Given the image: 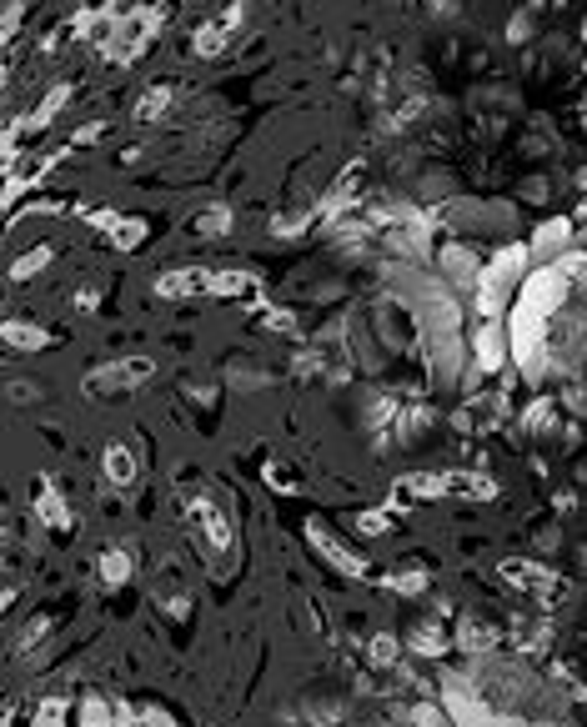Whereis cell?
<instances>
[{"instance_id": "obj_40", "label": "cell", "mask_w": 587, "mask_h": 727, "mask_svg": "<svg viewBox=\"0 0 587 727\" xmlns=\"http://www.w3.org/2000/svg\"><path fill=\"white\" fill-rule=\"evenodd\" d=\"M577 562H582V572H587V547H582V552H577Z\"/></svg>"}, {"instance_id": "obj_22", "label": "cell", "mask_w": 587, "mask_h": 727, "mask_svg": "<svg viewBox=\"0 0 587 727\" xmlns=\"http://www.w3.org/2000/svg\"><path fill=\"white\" fill-rule=\"evenodd\" d=\"M66 101H71V86H66V81H61V86H51V91H46V101L36 106V116H31L26 126H31V131H36V126H51V121H56V111H61Z\"/></svg>"}, {"instance_id": "obj_12", "label": "cell", "mask_w": 587, "mask_h": 727, "mask_svg": "<svg viewBox=\"0 0 587 727\" xmlns=\"http://www.w3.org/2000/svg\"><path fill=\"white\" fill-rule=\"evenodd\" d=\"M0 341H6L11 351H41V346H51V331L36 326V321L6 316V321H0Z\"/></svg>"}, {"instance_id": "obj_9", "label": "cell", "mask_w": 587, "mask_h": 727, "mask_svg": "<svg viewBox=\"0 0 587 727\" xmlns=\"http://www.w3.org/2000/svg\"><path fill=\"white\" fill-rule=\"evenodd\" d=\"M432 427H437V412H432L427 402H407L402 417L392 422V442H397V447H417V442H427Z\"/></svg>"}, {"instance_id": "obj_13", "label": "cell", "mask_w": 587, "mask_h": 727, "mask_svg": "<svg viewBox=\"0 0 587 727\" xmlns=\"http://www.w3.org/2000/svg\"><path fill=\"white\" fill-rule=\"evenodd\" d=\"M557 407H562V402L542 392V397H532V402L522 407V417H517V427H522L527 437H547V432H557Z\"/></svg>"}, {"instance_id": "obj_36", "label": "cell", "mask_w": 587, "mask_h": 727, "mask_svg": "<svg viewBox=\"0 0 587 727\" xmlns=\"http://www.w3.org/2000/svg\"><path fill=\"white\" fill-rule=\"evenodd\" d=\"M557 542H562L557 527H542V532H537V552H547V547H557Z\"/></svg>"}, {"instance_id": "obj_26", "label": "cell", "mask_w": 587, "mask_h": 727, "mask_svg": "<svg viewBox=\"0 0 587 727\" xmlns=\"http://www.w3.org/2000/svg\"><path fill=\"white\" fill-rule=\"evenodd\" d=\"M246 286H251L246 271H206V291H216V296H241Z\"/></svg>"}, {"instance_id": "obj_8", "label": "cell", "mask_w": 587, "mask_h": 727, "mask_svg": "<svg viewBox=\"0 0 587 727\" xmlns=\"http://www.w3.org/2000/svg\"><path fill=\"white\" fill-rule=\"evenodd\" d=\"M397 417H402L397 392H387V387H367V392H362V427H367V432H392Z\"/></svg>"}, {"instance_id": "obj_4", "label": "cell", "mask_w": 587, "mask_h": 727, "mask_svg": "<svg viewBox=\"0 0 587 727\" xmlns=\"http://www.w3.org/2000/svg\"><path fill=\"white\" fill-rule=\"evenodd\" d=\"M156 367L146 356H126V361H106V367H96V372H86V392L91 397H116V392H126V387H136V382H146Z\"/></svg>"}, {"instance_id": "obj_17", "label": "cell", "mask_w": 587, "mask_h": 727, "mask_svg": "<svg viewBox=\"0 0 587 727\" xmlns=\"http://www.w3.org/2000/svg\"><path fill=\"white\" fill-rule=\"evenodd\" d=\"M427 582H432V577H427V567H422V562H402V567L387 577V587H392V592H402V597L427 592Z\"/></svg>"}, {"instance_id": "obj_19", "label": "cell", "mask_w": 587, "mask_h": 727, "mask_svg": "<svg viewBox=\"0 0 587 727\" xmlns=\"http://www.w3.org/2000/svg\"><path fill=\"white\" fill-rule=\"evenodd\" d=\"M226 382H231L236 392H261V387L271 382V372H266V367H251V361H231V367H226Z\"/></svg>"}, {"instance_id": "obj_6", "label": "cell", "mask_w": 587, "mask_h": 727, "mask_svg": "<svg viewBox=\"0 0 587 727\" xmlns=\"http://www.w3.org/2000/svg\"><path fill=\"white\" fill-rule=\"evenodd\" d=\"M577 246V226L567 221V216H557V221H542L537 231H532V261H542V266H557L567 251Z\"/></svg>"}, {"instance_id": "obj_32", "label": "cell", "mask_w": 587, "mask_h": 727, "mask_svg": "<svg viewBox=\"0 0 587 727\" xmlns=\"http://www.w3.org/2000/svg\"><path fill=\"white\" fill-rule=\"evenodd\" d=\"M387 527H392L387 512H377V507H372V512H357V532H362V537H382Z\"/></svg>"}, {"instance_id": "obj_27", "label": "cell", "mask_w": 587, "mask_h": 727, "mask_svg": "<svg viewBox=\"0 0 587 727\" xmlns=\"http://www.w3.org/2000/svg\"><path fill=\"white\" fill-rule=\"evenodd\" d=\"M317 221V211H291V216H271V236L291 241V236H302L307 226Z\"/></svg>"}, {"instance_id": "obj_38", "label": "cell", "mask_w": 587, "mask_h": 727, "mask_svg": "<svg viewBox=\"0 0 587 727\" xmlns=\"http://www.w3.org/2000/svg\"><path fill=\"white\" fill-rule=\"evenodd\" d=\"M577 186H582V191H587V166H582V171H577Z\"/></svg>"}, {"instance_id": "obj_30", "label": "cell", "mask_w": 587, "mask_h": 727, "mask_svg": "<svg viewBox=\"0 0 587 727\" xmlns=\"http://www.w3.org/2000/svg\"><path fill=\"white\" fill-rule=\"evenodd\" d=\"M547 196H552V181H547V176H527V181H517V201L537 206V201H547Z\"/></svg>"}, {"instance_id": "obj_41", "label": "cell", "mask_w": 587, "mask_h": 727, "mask_svg": "<svg viewBox=\"0 0 587 727\" xmlns=\"http://www.w3.org/2000/svg\"><path fill=\"white\" fill-rule=\"evenodd\" d=\"M382 727H392V722H382Z\"/></svg>"}, {"instance_id": "obj_29", "label": "cell", "mask_w": 587, "mask_h": 727, "mask_svg": "<svg viewBox=\"0 0 587 727\" xmlns=\"http://www.w3.org/2000/svg\"><path fill=\"white\" fill-rule=\"evenodd\" d=\"M407 717H412V727H457V722H452V712H447L442 702H417Z\"/></svg>"}, {"instance_id": "obj_20", "label": "cell", "mask_w": 587, "mask_h": 727, "mask_svg": "<svg viewBox=\"0 0 587 727\" xmlns=\"http://www.w3.org/2000/svg\"><path fill=\"white\" fill-rule=\"evenodd\" d=\"M126 577H131V552L126 547H106L101 552V582L106 587H121Z\"/></svg>"}, {"instance_id": "obj_34", "label": "cell", "mask_w": 587, "mask_h": 727, "mask_svg": "<svg viewBox=\"0 0 587 727\" xmlns=\"http://www.w3.org/2000/svg\"><path fill=\"white\" fill-rule=\"evenodd\" d=\"M427 11L442 16V21H457L462 16V0H427Z\"/></svg>"}, {"instance_id": "obj_2", "label": "cell", "mask_w": 587, "mask_h": 727, "mask_svg": "<svg viewBox=\"0 0 587 727\" xmlns=\"http://www.w3.org/2000/svg\"><path fill=\"white\" fill-rule=\"evenodd\" d=\"M482 271H487V261H482V251H477L472 241L452 236V241H442V246H437V276H442L447 286H457V291H472V296H477Z\"/></svg>"}, {"instance_id": "obj_31", "label": "cell", "mask_w": 587, "mask_h": 727, "mask_svg": "<svg viewBox=\"0 0 587 727\" xmlns=\"http://www.w3.org/2000/svg\"><path fill=\"white\" fill-rule=\"evenodd\" d=\"M532 41V11H517L507 21V46H527Z\"/></svg>"}, {"instance_id": "obj_35", "label": "cell", "mask_w": 587, "mask_h": 727, "mask_svg": "<svg viewBox=\"0 0 587 727\" xmlns=\"http://www.w3.org/2000/svg\"><path fill=\"white\" fill-rule=\"evenodd\" d=\"M21 16H26V0H11V6H6V36L21 31Z\"/></svg>"}, {"instance_id": "obj_16", "label": "cell", "mask_w": 587, "mask_h": 727, "mask_svg": "<svg viewBox=\"0 0 587 727\" xmlns=\"http://www.w3.org/2000/svg\"><path fill=\"white\" fill-rule=\"evenodd\" d=\"M106 477H111L116 487H131V482H136V452H131L126 442H111V447H106Z\"/></svg>"}, {"instance_id": "obj_7", "label": "cell", "mask_w": 587, "mask_h": 727, "mask_svg": "<svg viewBox=\"0 0 587 727\" xmlns=\"http://www.w3.org/2000/svg\"><path fill=\"white\" fill-rule=\"evenodd\" d=\"M502 577L512 582V587H522V592H532V597H562V582H557V572H547L542 562H507L502 567Z\"/></svg>"}, {"instance_id": "obj_25", "label": "cell", "mask_w": 587, "mask_h": 727, "mask_svg": "<svg viewBox=\"0 0 587 727\" xmlns=\"http://www.w3.org/2000/svg\"><path fill=\"white\" fill-rule=\"evenodd\" d=\"M51 256H56L51 246H36V251H26V256L11 266V281H31V276H41V271L51 266Z\"/></svg>"}, {"instance_id": "obj_28", "label": "cell", "mask_w": 587, "mask_h": 727, "mask_svg": "<svg viewBox=\"0 0 587 727\" xmlns=\"http://www.w3.org/2000/svg\"><path fill=\"white\" fill-rule=\"evenodd\" d=\"M111 241H116L121 251L141 246V241H146V221H141V216H121V221L111 226Z\"/></svg>"}, {"instance_id": "obj_39", "label": "cell", "mask_w": 587, "mask_h": 727, "mask_svg": "<svg viewBox=\"0 0 587 727\" xmlns=\"http://www.w3.org/2000/svg\"><path fill=\"white\" fill-rule=\"evenodd\" d=\"M577 246H582V251H587V226H582V231H577Z\"/></svg>"}, {"instance_id": "obj_21", "label": "cell", "mask_w": 587, "mask_h": 727, "mask_svg": "<svg viewBox=\"0 0 587 727\" xmlns=\"http://www.w3.org/2000/svg\"><path fill=\"white\" fill-rule=\"evenodd\" d=\"M226 41H231V31H226L221 21H211V26H201V31L191 36V51H196V56H221Z\"/></svg>"}, {"instance_id": "obj_3", "label": "cell", "mask_w": 587, "mask_h": 727, "mask_svg": "<svg viewBox=\"0 0 587 727\" xmlns=\"http://www.w3.org/2000/svg\"><path fill=\"white\" fill-rule=\"evenodd\" d=\"M467 351H472V367L482 377L502 372L507 367V351H512V331L502 321H477V331L467 336Z\"/></svg>"}, {"instance_id": "obj_14", "label": "cell", "mask_w": 587, "mask_h": 727, "mask_svg": "<svg viewBox=\"0 0 587 727\" xmlns=\"http://www.w3.org/2000/svg\"><path fill=\"white\" fill-rule=\"evenodd\" d=\"M447 647H452V637H447L442 622L427 617V622H412V627H407V652H417V657H442Z\"/></svg>"}, {"instance_id": "obj_11", "label": "cell", "mask_w": 587, "mask_h": 727, "mask_svg": "<svg viewBox=\"0 0 587 727\" xmlns=\"http://www.w3.org/2000/svg\"><path fill=\"white\" fill-rule=\"evenodd\" d=\"M452 642H457V647H462V652H467V657L477 662V657L497 652V627H492V622H482V617H462V622H457V637H452Z\"/></svg>"}, {"instance_id": "obj_24", "label": "cell", "mask_w": 587, "mask_h": 727, "mask_svg": "<svg viewBox=\"0 0 587 727\" xmlns=\"http://www.w3.org/2000/svg\"><path fill=\"white\" fill-rule=\"evenodd\" d=\"M367 657H372V667H397V662H402V642H397L392 632H377V637L367 642Z\"/></svg>"}, {"instance_id": "obj_33", "label": "cell", "mask_w": 587, "mask_h": 727, "mask_svg": "<svg viewBox=\"0 0 587 727\" xmlns=\"http://www.w3.org/2000/svg\"><path fill=\"white\" fill-rule=\"evenodd\" d=\"M557 402H562V407H572V412H582V417H587V382H572V387H567V392H562V397H557Z\"/></svg>"}, {"instance_id": "obj_1", "label": "cell", "mask_w": 587, "mask_h": 727, "mask_svg": "<svg viewBox=\"0 0 587 727\" xmlns=\"http://www.w3.org/2000/svg\"><path fill=\"white\" fill-rule=\"evenodd\" d=\"M532 266V251L527 246H502L492 261H487V271H482V286H477V311H482V321H502V311H507V301L522 291V281L532 276L527 271Z\"/></svg>"}, {"instance_id": "obj_23", "label": "cell", "mask_w": 587, "mask_h": 727, "mask_svg": "<svg viewBox=\"0 0 587 727\" xmlns=\"http://www.w3.org/2000/svg\"><path fill=\"white\" fill-rule=\"evenodd\" d=\"M171 101H176V91H171V86H156V91H146V96L136 101V116H141V121H161V116L171 111Z\"/></svg>"}, {"instance_id": "obj_10", "label": "cell", "mask_w": 587, "mask_h": 727, "mask_svg": "<svg viewBox=\"0 0 587 727\" xmlns=\"http://www.w3.org/2000/svg\"><path fill=\"white\" fill-rule=\"evenodd\" d=\"M196 291H206V271H196V266H171V271L156 276V296L161 301H186Z\"/></svg>"}, {"instance_id": "obj_18", "label": "cell", "mask_w": 587, "mask_h": 727, "mask_svg": "<svg viewBox=\"0 0 587 727\" xmlns=\"http://www.w3.org/2000/svg\"><path fill=\"white\" fill-rule=\"evenodd\" d=\"M226 231H231V206L211 201V206L196 216V236H201V241H216V236H226Z\"/></svg>"}, {"instance_id": "obj_37", "label": "cell", "mask_w": 587, "mask_h": 727, "mask_svg": "<svg viewBox=\"0 0 587 727\" xmlns=\"http://www.w3.org/2000/svg\"><path fill=\"white\" fill-rule=\"evenodd\" d=\"M31 392H41V387H31V382H16V387H11V402H31Z\"/></svg>"}, {"instance_id": "obj_15", "label": "cell", "mask_w": 587, "mask_h": 727, "mask_svg": "<svg viewBox=\"0 0 587 727\" xmlns=\"http://www.w3.org/2000/svg\"><path fill=\"white\" fill-rule=\"evenodd\" d=\"M31 502H36V517L46 522V527H56V532H71V517H66V502L51 492V482H36L31 487Z\"/></svg>"}, {"instance_id": "obj_5", "label": "cell", "mask_w": 587, "mask_h": 727, "mask_svg": "<svg viewBox=\"0 0 587 727\" xmlns=\"http://www.w3.org/2000/svg\"><path fill=\"white\" fill-rule=\"evenodd\" d=\"M307 542H312V547L322 552V562H332L342 577H362V572H367L362 552H352V547H347V542H342V537H337L327 522H317V517L307 522Z\"/></svg>"}]
</instances>
